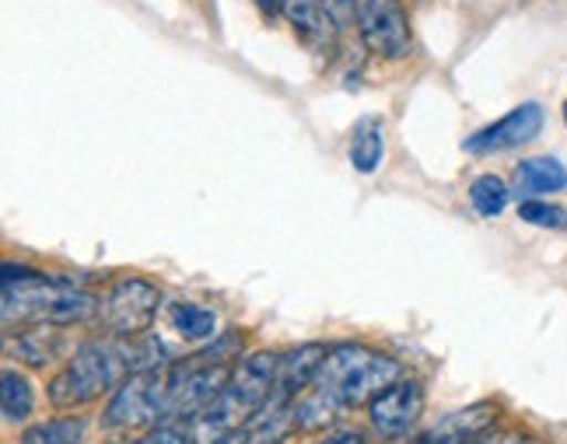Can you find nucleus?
Instances as JSON below:
<instances>
[{"label":"nucleus","instance_id":"obj_1","mask_svg":"<svg viewBox=\"0 0 567 444\" xmlns=\"http://www.w3.org/2000/svg\"><path fill=\"white\" fill-rule=\"evenodd\" d=\"M4 287V326H74L95 319L99 301L92 291H84L74 280H60L32 270V266L4 262L0 273Z\"/></svg>","mask_w":567,"mask_h":444},{"label":"nucleus","instance_id":"obj_2","mask_svg":"<svg viewBox=\"0 0 567 444\" xmlns=\"http://www.w3.org/2000/svg\"><path fill=\"white\" fill-rule=\"evenodd\" d=\"M137 371V347L134 340H89L81 343L63 371L50 382V403L56 410L89 406L105 392H116L130 374Z\"/></svg>","mask_w":567,"mask_h":444},{"label":"nucleus","instance_id":"obj_3","mask_svg":"<svg viewBox=\"0 0 567 444\" xmlns=\"http://www.w3.org/2000/svg\"><path fill=\"white\" fill-rule=\"evenodd\" d=\"M277 368H280V353L274 350H256V353H246V358H238L225 389L217 392L200 413L189 416L200 441L210 444L217 434L249 424V420L270 403V395L277 389Z\"/></svg>","mask_w":567,"mask_h":444},{"label":"nucleus","instance_id":"obj_4","mask_svg":"<svg viewBox=\"0 0 567 444\" xmlns=\"http://www.w3.org/2000/svg\"><path fill=\"white\" fill-rule=\"evenodd\" d=\"M403 379V364L382 350L361 347V343H337L326 353V361L316 374L322 392H330L343 410L368 406L375 395Z\"/></svg>","mask_w":567,"mask_h":444},{"label":"nucleus","instance_id":"obj_5","mask_svg":"<svg viewBox=\"0 0 567 444\" xmlns=\"http://www.w3.org/2000/svg\"><path fill=\"white\" fill-rule=\"evenodd\" d=\"M172 416V364L134 371L130 379L113 392L102 413L105 431H126V427H155Z\"/></svg>","mask_w":567,"mask_h":444},{"label":"nucleus","instance_id":"obj_6","mask_svg":"<svg viewBox=\"0 0 567 444\" xmlns=\"http://www.w3.org/2000/svg\"><path fill=\"white\" fill-rule=\"evenodd\" d=\"M162 291L144 277H120L99 301V326L116 340H137L155 326Z\"/></svg>","mask_w":567,"mask_h":444},{"label":"nucleus","instance_id":"obj_7","mask_svg":"<svg viewBox=\"0 0 567 444\" xmlns=\"http://www.w3.org/2000/svg\"><path fill=\"white\" fill-rule=\"evenodd\" d=\"M358 25L364 47L375 56L400 60L410 53V21L400 0H358Z\"/></svg>","mask_w":567,"mask_h":444},{"label":"nucleus","instance_id":"obj_8","mask_svg":"<svg viewBox=\"0 0 567 444\" xmlns=\"http://www.w3.org/2000/svg\"><path fill=\"white\" fill-rule=\"evenodd\" d=\"M368 416H372V427L389 437L400 441L410 437V431L421 424L424 416V385L413 379H400L396 385H389L382 395H375L368 403Z\"/></svg>","mask_w":567,"mask_h":444},{"label":"nucleus","instance_id":"obj_9","mask_svg":"<svg viewBox=\"0 0 567 444\" xmlns=\"http://www.w3.org/2000/svg\"><path fill=\"white\" fill-rule=\"evenodd\" d=\"M543 105L539 102H522L518 109H512L508 116H501L497 123L484 126V130H476L473 137L463 144L466 154H501V151H515L522 144H529L539 137V130H543Z\"/></svg>","mask_w":567,"mask_h":444},{"label":"nucleus","instance_id":"obj_10","mask_svg":"<svg viewBox=\"0 0 567 444\" xmlns=\"http://www.w3.org/2000/svg\"><path fill=\"white\" fill-rule=\"evenodd\" d=\"M326 353L330 347L322 343H305V347H295L288 353H280V368H277V389H274V403L280 406H295V399L316 382V374L326 361Z\"/></svg>","mask_w":567,"mask_h":444},{"label":"nucleus","instance_id":"obj_11","mask_svg":"<svg viewBox=\"0 0 567 444\" xmlns=\"http://www.w3.org/2000/svg\"><path fill=\"white\" fill-rule=\"evenodd\" d=\"M497 420V406L494 403H473L460 413H449L445 420H439L434 427H427L424 434L410 437L406 444H466L480 434H487Z\"/></svg>","mask_w":567,"mask_h":444},{"label":"nucleus","instance_id":"obj_12","mask_svg":"<svg viewBox=\"0 0 567 444\" xmlns=\"http://www.w3.org/2000/svg\"><path fill=\"white\" fill-rule=\"evenodd\" d=\"M280 14L291 21V29L298 32L301 42H309L312 50L333 53L340 29L333 25V18L326 14L322 0H280Z\"/></svg>","mask_w":567,"mask_h":444},{"label":"nucleus","instance_id":"obj_13","mask_svg":"<svg viewBox=\"0 0 567 444\" xmlns=\"http://www.w3.org/2000/svg\"><path fill=\"white\" fill-rule=\"evenodd\" d=\"M564 186H567V168L560 158H550V154H536V158L518 162L515 175H512V196H518V199L560 193Z\"/></svg>","mask_w":567,"mask_h":444},{"label":"nucleus","instance_id":"obj_14","mask_svg":"<svg viewBox=\"0 0 567 444\" xmlns=\"http://www.w3.org/2000/svg\"><path fill=\"white\" fill-rule=\"evenodd\" d=\"M60 329L63 326H29L25 332H18V337H8V350L18 353V358L32 368H47L60 361L71 347Z\"/></svg>","mask_w":567,"mask_h":444},{"label":"nucleus","instance_id":"obj_15","mask_svg":"<svg viewBox=\"0 0 567 444\" xmlns=\"http://www.w3.org/2000/svg\"><path fill=\"white\" fill-rule=\"evenodd\" d=\"M385 158V126L375 116H364L351 133V165L361 175H375Z\"/></svg>","mask_w":567,"mask_h":444},{"label":"nucleus","instance_id":"obj_16","mask_svg":"<svg viewBox=\"0 0 567 444\" xmlns=\"http://www.w3.org/2000/svg\"><path fill=\"white\" fill-rule=\"evenodd\" d=\"M0 410H4V424H25L32 416V406H35V392H32V382L25 374H18L14 368H4V379H0Z\"/></svg>","mask_w":567,"mask_h":444},{"label":"nucleus","instance_id":"obj_17","mask_svg":"<svg viewBox=\"0 0 567 444\" xmlns=\"http://www.w3.org/2000/svg\"><path fill=\"white\" fill-rule=\"evenodd\" d=\"M89 434L84 416H53L21 431V444H81Z\"/></svg>","mask_w":567,"mask_h":444},{"label":"nucleus","instance_id":"obj_18","mask_svg":"<svg viewBox=\"0 0 567 444\" xmlns=\"http://www.w3.org/2000/svg\"><path fill=\"white\" fill-rule=\"evenodd\" d=\"M172 329L179 332L183 340L189 343H200V340H210L214 337V326H217V316L204 304H189V301H179L172 304Z\"/></svg>","mask_w":567,"mask_h":444},{"label":"nucleus","instance_id":"obj_19","mask_svg":"<svg viewBox=\"0 0 567 444\" xmlns=\"http://www.w3.org/2000/svg\"><path fill=\"white\" fill-rule=\"evenodd\" d=\"M508 199H512V186L505 179H497V175H476L470 183V204L480 217L505 214Z\"/></svg>","mask_w":567,"mask_h":444},{"label":"nucleus","instance_id":"obj_20","mask_svg":"<svg viewBox=\"0 0 567 444\" xmlns=\"http://www.w3.org/2000/svg\"><path fill=\"white\" fill-rule=\"evenodd\" d=\"M134 444H204V441H200V434H196L189 416H168Z\"/></svg>","mask_w":567,"mask_h":444},{"label":"nucleus","instance_id":"obj_21","mask_svg":"<svg viewBox=\"0 0 567 444\" xmlns=\"http://www.w3.org/2000/svg\"><path fill=\"white\" fill-rule=\"evenodd\" d=\"M518 217L526 220V225H533V228H564V217H567V210H560V207H554V204H543V199H522L518 204Z\"/></svg>","mask_w":567,"mask_h":444},{"label":"nucleus","instance_id":"obj_22","mask_svg":"<svg viewBox=\"0 0 567 444\" xmlns=\"http://www.w3.org/2000/svg\"><path fill=\"white\" fill-rule=\"evenodd\" d=\"M322 8H326V14L333 18L337 29H347L354 21V14H358V0H322Z\"/></svg>","mask_w":567,"mask_h":444},{"label":"nucleus","instance_id":"obj_23","mask_svg":"<svg viewBox=\"0 0 567 444\" xmlns=\"http://www.w3.org/2000/svg\"><path fill=\"white\" fill-rule=\"evenodd\" d=\"M466 444H536L533 437L526 434H518V431H487V434H480Z\"/></svg>","mask_w":567,"mask_h":444},{"label":"nucleus","instance_id":"obj_24","mask_svg":"<svg viewBox=\"0 0 567 444\" xmlns=\"http://www.w3.org/2000/svg\"><path fill=\"white\" fill-rule=\"evenodd\" d=\"M210 444H252V431H249V424L231 427V431H225V434H217Z\"/></svg>","mask_w":567,"mask_h":444},{"label":"nucleus","instance_id":"obj_25","mask_svg":"<svg viewBox=\"0 0 567 444\" xmlns=\"http://www.w3.org/2000/svg\"><path fill=\"white\" fill-rule=\"evenodd\" d=\"M319 444H368V437L361 431H343V434H330V437H322Z\"/></svg>","mask_w":567,"mask_h":444},{"label":"nucleus","instance_id":"obj_26","mask_svg":"<svg viewBox=\"0 0 567 444\" xmlns=\"http://www.w3.org/2000/svg\"><path fill=\"white\" fill-rule=\"evenodd\" d=\"M256 8L274 18V14H280V0H256Z\"/></svg>","mask_w":567,"mask_h":444},{"label":"nucleus","instance_id":"obj_27","mask_svg":"<svg viewBox=\"0 0 567 444\" xmlns=\"http://www.w3.org/2000/svg\"><path fill=\"white\" fill-rule=\"evenodd\" d=\"M564 123H567V102H564Z\"/></svg>","mask_w":567,"mask_h":444},{"label":"nucleus","instance_id":"obj_28","mask_svg":"<svg viewBox=\"0 0 567 444\" xmlns=\"http://www.w3.org/2000/svg\"><path fill=\"white\" fill-rule=\"evenodd\" d=\"M564 228H567V217H564Z\"/></svg>","mask_w":567,"mask_h":444}]
</instances>
